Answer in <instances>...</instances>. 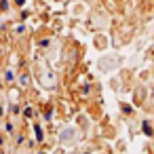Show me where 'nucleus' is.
I'll return each instance as SVG.
<instances>
[{"label":"nucleus","instance_id":"1","mask_svg":"<svg viewBox=\"0 0 154 154\" xmlns=\"http://www.w3.org/2000/svg\"><path fill=\"white\" fill-rule=\"evenodd\" d=\"M72 135H74V131H72V129H66V131L61 133V139H70Z\"/></svg>","mask_w":154,"mask_h":154}]
</instances>
